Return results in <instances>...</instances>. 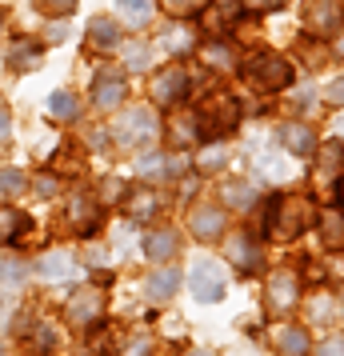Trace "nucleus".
Wrapping results in <instances>:
<instances>
[{"label":"nucleus","instance_id":"58836bf2","mask_svg":"<svg viewBox=\"0 0 344 356\" xmlns=\"http://www.w3.org/2000/svg\"><path fill=\"white\" fill-rule=\"evenodd\" d=\"M8 136H13V113H8V104L0 100V145H8Z\"/></svg>","mask_w":344,"mask_h":356},{"label":"nucleus","instance_id":"72a5a7b5","mask_svg":"<svg viewBox=\"0 0 344 356\" xmlns=\"http://www.w3.org/2000/svg\"><path fill=\"white\" fill-rule=\"evenodd\" d=\"M164 49H168V52H193V33H188V29L168 33V36H164Z\"/></svg>","mask_w":344,"mask_h":356},{"label":"nucleus","instance_id":"dca6fc26","mask_svg":"<svg viewBox=\"0 0 344 356\" xmlns=\"http://www.w3.org/2000/svg\"><path fill=\"white\" fill-rule=\"evenodd\" d=\"M161 209H164L161 196L152 193L148 184H136V188L124 193V212H129V220H140V225H145L152 216H161Z\"/></svg>","mask_w":344,"mask_h":356},{"label":"nucleus","instance_id":"de8ad7c7","mask_svg":"<svg viewBox=\"0 0 344 356\" xmlns=\"http://www.w3.org/2000/svg\"><path fill=\"white\" fill-rule=\"evenodd\" d=\"M188 356H213V353H204V348H193V353H188Z\"/></svg>","mask_w":344,"mask_h":356},{"label":"nucleus","instance_id":"6ab92c4d","mask_svg":"<svg viewBox=\"0 0 344 356\" xmlns=\"http://www.w3.org/2000/svg\"><path fill=\"white\" fill-rule=\"evenodd\" d=\"M277 140L288 148L293 156H312V152H316V136H312V129H309V124H296V120L280 124V129H277Z\"/></svg>","mask_w":344,"mask_h":356},{"label":"nucleus","instance_id":"0eeeda50","mask_svg":"<svg viewBox=\"0 0 344 356\" xmlns=\"http://www.w3.org/2000/svg\"><path fill=\"white\" fill-rule=\"evenodd\" d=\"M92 108L97 113H116V108H124V100H129V81H124V72H116V68H100L97 76H92Z\"/></svg>","mask_w":344,"mask_h":356},{"label":"nucleus","instance_id":"6e6552de","mask_svg":"<svg viewBox=\"0 0 344 356\" xmlns=\"http://www.w3.org/2000/svg\"><path fill=\"white\" fill-rule=\"evenodd\" d=\"M264 300H268V312L272 316H288L296 305H300V276L293 268H277L264 284Z\"/></svg>","mask_w":344,"mask_h":356},{"label":"nucleus","instance_id":"c9c22d12","mask_svg":"<svg viewBox=\"0 0 344 356\" xmlns=\"http://www.w3.org/2000/svg\"><path fill=\"white\" fill-rule=\"evenodd\" d=\"M325 232H328V236H325L328 244H344V225L336 220V212H328V216H325Z\"/></svg>","mask_w":344,"mask_h":356},{"label":"nucleus","instance_id":"8fccbe9b","mask_svg":"<svg viewBox=\"0 0 344 356\" xmlns=\"http://www.w3.org/2000/svg\"><path fill=\"white\" fill-rule=\"evenodd\" d=\"M341 209H344V184H341Z\"/></svg>","mask_w":344,"mask_h":356},{"label":"nucleus","instance_id":"4be33fe9","mask_svg":"<svg viewBox=\"0 0 344 356\" xmlns=\"http://www.w3.org/2000/svg\"><path fill=\"white\" fill-rule=\"evenodd\" d=\"M181 289V268H156V273H148L145 280V292H148V300H168L172 292Z\"/></svg>","mask_w":344,"mask_h":356},{"label":"nucleus","instance_id":"a211bd4d","mask_svg":"<svg viewBox=\"0 0 344 356\" xmlns=\"http://www.w3.org/2000/svg\"><path fill=\"white\" fill-rule=\"evenodd\" d=\"M184 168H188V164H184L181 156H164V152H148V156H140V161H136V172H140L145 180L184 177Z\"/></svg>","mask_w":344,"mask_h":356},{"label":"nucleus","instance_id":"3c124183","mask_svg":"<svg viewBox=\"0 0 344 356\" xmlns=\"http://www.w3.org/2000/svg\"><path fill=\"white\" fill-rule=\"evenodd\" d=\"M336 132H344V120H341V124H336Z\"/></svg>","mask_w":344,"mask_h":356},{"label":"nucleus","instance_id":"7c9ffc66","mask_svg":"<svg viewBox=\"0 0 344 356\" xmlns=\"http://www.w3.org/2000/svg\"><path fill=\"white\" fill-rule=\"evenodd\" d=\"M172 145L184 148V145H193V140H200V124H197V113H188V116H177L172 124Z\"/></svg>","mask_w":344,"mask_h":356},{"label":"nucleus","instance_id":"9b49d317","mask_svg":"<svg viewBox=\"0 0 344 356\" xmlns=\"http://www.w3.org/2000/svg\"><path fill=\"white\" fill-rule=\"evenodd\" d=\"M44 49H49V44L36 40V36H13L8 49H4V65L24 76V72H33V68L44 60Z\"/></svg>","mask_w":344,"mask_h":356},{"label":"nucleus","instance_id":"f257e3e1","mask_svg":"<svg viewBox=\"0 0 344 356\" xmlns=\"http://www.w3.org/2000/svg\"><path fill=\"white\" fill-rule=\"evenodd\" d=\"M161 116H156V108H148V104H136V108H120L113 120V129H108V136H113L116 145L124 148H145L152 145V140H161Z\"/></svg>","mask_w":344,"mask_h":356},{"label":"nucleus","instance_id":"bb28decb","mask_svg":"<svg viewBox=\"0 0 344 356\" xmlns=\"http://www.w3.org/2000/svg\"><path fill=\"white\" fill-rule=\"evenodd\" d=\"M116 13H120V24H129V29H145L148 20H152V0H116Z\"/></svg>","mask_w":344,"mask_h":356},{"label":"nucleus","instance_id":"e433bc0d","mask_svg":"<svg viewBox=\"0 0 344 356\" xmlns=\"http://www.w3.org/2000/svg\"><path fill=\"white\" fill-rule=\"evenodd\" d=\"M240 4H245V13H277L284 0H240Z\"/></svg>","mask_w":344,"mask_h":356},{"label":"nucleus","instance_id":"c756f323","mask_svg":"<svg viewBox=\"0 0 344 356\" xmlns=\"http://www.w3.org/2000/svg\"><path fill=\"white\" fill-rule=\"evenodd\" d=\"M20 193H28V177L20 168H0V200H20Z\"/></svg>","mask_w":344,"mask_h":356},{"label":"nucleus","instance_id":"7ed1b4c3","mask_svg":"<svg viewBox=\"0 0 344 356\" xmlns=\"http://www.w3.org/2000/svg\"><path fill=\"white\" fill-rule=\"evenodd\" d=\"M60 216H65V228L72 232V236H97L100 225H104V204H100L97 193H84V188H76V193L65 196V204H60Z\"/></svg>","mask_w":344,"mask_h":356},{"label":"nucleus","instance_id":"79ce46f5","mask_svg":"<svg viewBox=\"0 0 344 356\" xmlns=\"http://www.w3.org/2000/svg\"><path fill=\"white\" fill-rule=\"evenodd\" d=\"M216 164H224V152L220 148H204L200 152V168H216Z\"/></svg>","mask_w":344,"mask_h":356},{"label":"nucleus","instance_id":"864d4df0","mask_svg":"<svg viewBox=\"0 0 344 356\" xmlns=\"http://www.w3.org/2000/svg\"><path fill=\"white\" fill-rule=\"evenodd\" d=\"M0 356H4V344H0Z\"/></svg>","mask_w":344,"mask_h":356},{"label":"nucleus","instance_id":"ddd939ff","mask_svg":"<svg viewBox=\"0 0 344 356\" xmlns=\"http://www.w3.org/2000/svg\"><path fill=\"white\" fill-rule=\"evenodd\" d=\"M224 257L232 260V268H236L240 276L261 273V264H264L261 244L252 241V236H245V232H236V236H229V241H224Z\"/></svg>","mask_w":344,"mask_h":356},{"label":"nucleus","instance_id":"c03bdc74","mask_svg":"<svg viewBox=\"0 0 344 356\" xmlns=\"http://www.w3.org/2000/svg\"><path fill=\"white\" fill-rule=\"evenodd\" d=\"M328 100L332 104H344V76H336V81L328 84Z\"/></svg>","mask_w":344,"mask_h":356},{"label":"nucleus","instance_id":"20e7f679","mask_svg":"<svg viewBox=\"0 0 344 356\" xmlns=\"http://www.w3.org/2000/svg\"><path fill=\"white\" fill-rule=\"evenodd\" d=\"M197 124H200V136H229L236 124H240V100L232 92H208L200 100L197 108Z\"/></svg>","mask_w":344,"mask_h":356},{"label":"nucleus","instance_id":"9d476101","mask_svg":"<svg viewBox=\"0 0 344 356\" xmlns=\"http://www.w3.org/2000/svg\"><path fill=\"white\" fill-rule=\"evenodd\" d=\"M65 316H68L72 328H92V324L104 316V296H100L97 289L72 292V296H68V305H65Z\"/></svg>","mask_w":344,"mask_h":356},{"label":"nucleus","instance_id":"f03ea898","mask_svg":"<svg viewBox=\"0 0 344 356\" xmlns=\"http://www.w3.org/2000/svg\"><path fill=\"white\" fill-rule=\"evenodd\" d=\"M316 220V209H312L309 196H284L272 204V216H268V236L272 241H296L304 236L309 225Z\"/></svg>","mask_w":344,"mask_h":356},{"label":"nucleus","instance_id":"a18cd8bd","mask_svg":"<svg viewBox=\"0 0 344 356\" xmlns=\"http://www.w3.org/2000/svg\"><path fill=\"white\" fill-rule=\"evenodd\" d=\"M204 56H208V65H220V68L229 65V52H224V44H216V49H208Z\"/></svg>","mask_w":344,"mask_h":356},{"label":"nucleus","instance_id":"aec40b11","mask_svg":"<svg viewBox=\"0 0 344 356\" xmlns=\"http://www.w3.org/2000/svg\"><path fill=\"white\" fill-rule=\"evenodd\" d=\"M148 260H172L177 257V248H181V236L172 232V228H156V232H148L145 241H140Z\"/></svg>","mask_w":344,"mask_h":356},{"label":"nucleus","instance_id":"2f4dec72","mask_svg":"<svg viewBox=\"0 0 344 356\" xmlns=\"http://www.w3.org/2000/svg\"><path fill=\"white\" fill-rule=\"evenodd\" d=\"M76 4H81V0H36V8H40L49 20H68L72 13H76Z\"/></svg>","mask_w":344,"mask_h":356},{"label":"nucleus","instance_id":"f8f14e48","mask_svg":"<svg viewBox=\"0 0 344 356\" xmlns=\"http://www.w3.org/2000/svg\"><path fill=\"white\" fill-rule=\"evenodd\" d=\"M341 20H344L341 0H304V24H309V33L332 36L341 29Z\"/></svg>","mask_w":344,"mask_h":356},{"label":"nucleus","instance_id":"473e14b6","mask_svg":"<svg viewBox=\"0 0 344 356\" xmlns=\"http://www.w3.org/2000/svg\"><path fill=\"white\" fill-rule=\"evenodd\" d=\"M33 193L40 196V200H52V196L60 193V180H56V168H49V172H40V177L33 180Z\"/></svg>","mask_w":344,"mask_h":356},{"label":"nucleus","instance_id":"393cba45","mask_svg":"<svg viewBox=\"0 0 344 356\" xmlns=\"http://www.w3.org/2000/svg\"><path fill=\"white\" fill-rule=\"evenodd\" d=\"M220 204H229V209H252L256 204V188L248 184V180H229V184H220Z\"/></svg>","mask_w":344,"mask_h":356},{"label":"nucleus","instance_id":"f704fd0d","mask_svg":"<svg viewBox=\"0 0 344 356\" xmlns=\"http://www.w3.org/2000/svg\"><path fill=\"white\" fill-rule=\"evenodd\" d=\"M124 49V44H120ZM124 65L132 68V72H145L148 68V44H140V49H124Z\"/></svg>","mask_w":344,"mask_h":356},{"label":"nucleus","instance_id":"412c9836","mask_svg":"<svg viewBox=\"0 0 344 356\" xmlns=\"http://www.w3.org/2000/svg\"><path fill=\"white\" fill-rule=\"evenodd\" d=\"M341 168H344V148L336 145V140L316 148V180H320L325 188H328L336 177H341Z\"/></svg>","mask_w":344,"mask_h":356},{"label":"nucleus","instance_id":"ea45409f","mask_svg":"<svg viewBox=\"0 0 344 356\" xmlns=\"http://www.w3.org/2000/svg\"><path fill=\"white\" fill-rule=\"evenodd\" d=\"M316 356H344V337H328Z\"/></svg>","mask_w":344,"mask_h":356},{"label":"nucleus","instance_id":"4c0bfd02","mask_svg":"<svg viewBox=\"0 0 344 356\" xmlns=\"http://www.w3.org/2000/svg\"><path fill=\"white\" fill-rule=\"evenodd\" d=\"M52 344H56V332H52L49 324H36V348H40V353H49Z\"/></svg>","mask_w":344,"mask_h":356},{"label":"nucleus","instance_id":"37998d69","mask_svg":"<svg viewBox=\"0 0 344 356\" xmlns=\"http://www.w3.org/2000/svg\"><path fill=\"white\" fill-rule=\"evenodd\" d=\"M148 353H152V344H148V337H136V340H132V344H129V348H124L120 356H148Z\"/></svg>","mask_w":344,"mask_h":356},{"label":"nucleus","instance_id":"cd10ccee","mask_svg":"<svg viewBox=\"0 0 344 356\" xmlns=\"http://www.w3.org/2000/svg\"><path fill=\"white\" fill-rule=\"evenodd\" d=\"M28 276V264L17 252H0V289H20Z\"/></svg>","mask_w":344,"mask_h":356},{"label":"nucleus","instance_id":"b1692460","mask_svg":"<svg viewBox=\"0 0 344 356\" xmlns=\"http://www.w3.org/2000/svg\"><path fill=\"white\" fill-rule=\"evenodd\" d=\"M72 252H65V248H52V252H44V257L36 260V273L44 276V280H68L72 276Z\"/></svg>","mask_w":344,"mask_h":356},{"label":"nucleus","instance_id":"5701e85b","mask_svg":"<svg viewBox=\"0 0 344 356\" xmlns=\"http://www.w3.org/2000/svg\"><path fill=\"white\" fill-rule=\"evenodd\" d=\"M272 344H277V353H284V356H309V328L284 324V328L272 332Z\"/></svg>","mask_w":344,"mask_h":356},{"label":"nucleus","instance_id":"2eb2a0df","mask_svg":"<svg viewBox=\"0 0 344 356\" xmlns=\"http://www.w3.org/2000/svg\"><path fill=\"white\" fill-rule=\"evenodd\" d=\"M224 228H229V216L220 204H197L193 216H188V232L197 236V241H216V236H224Z\"/></svg>","mask_w":344,"mask_h":356},{"label":"nucleus","instance_id":"39448f33","mask_svg":"<svg viewBox=\"0 0 344 356\" xmlns=\"http://www.w3.org/2000/svg\"><path fill=\"white\" fill-rule=\"evenodd\" d=\"M240 72L261 92H284L293 84V65L284 56H277V52H252L245 65H240Z\"/></svg>","mask_w":344,"mask_h":356},{"label":"nucleus","instance_id":"423d86ee","mask_svg":"<svg viewBox=\"0 0 344 356\" xmlns=\"http://www.w3.org/2000/svg\"><path fill=\"white\" fill-rule=\"evenodd\" d=\"M188 88H193V76H188L181 65H168V68H161L156 76H148V100H152L156 108H177V104L188 97Z\"/></svg>","mask_w":344,"mask_h":356},{"label":"nucleus","instance_id":"1a4fd4ad","mask_svg":"<svg viewBox=\"0 0 344 356\" xmlns=\"http://www.w3.org/2000/svg\"><path fill=\"white\" fill-rule=\"evenodd\" d=\"M188 289H193V296H197L200 305H216V300H224V273H220V264H213V260H197L193 273H188Z\"/></svg>","mask_w":344,"mask_h":356},{"label":"nucleus","instance_id":"603ef678","mask_svg":"<svg viewBox=\"0 0 344 356\" xmlns=\"http://www.w3.org/2000/svg\"><path fill=\"white\" fill-rule=\"evenodd\" d=\"M336 49H341V52H344V36H341V44H336Z\"/></svg>","mask_w":344,"mask_h":356},{"label":"nucleus","instance_id":"f3484780","mask_svg":"<svg viewBox=\"0 0 344 356\" xmlns=\"http://www.w3.org/2000/svg\"><path fill=\"white\" fill-rule=\"evenodd\" d=\"M81 97L72 92V88H56V92H49V100H44V113H49V120H56V124H76L81 120Z\"/></svg>","mask_w":344,"mask_h":356},{"label":"nucleus","instance_id":"49530a36","mask_svg":"<svg viewBox=\"0 0 344 356\" xmlns=\"http://www.w3.org/2000/svg\"><path fill=\"white\" fill-rule=\"evenodd\" d=\"M104 145H108V132H104V129H92V132H88V148H97V152H100Z\"/></svg>","mask_w":344,"mask_h":356},{"label":"nucleus","instance_id":"4468645a","mask_svg":"<svg viewBox=\"0 0 344 356\" xmlns=\"http://www.w3.org/2000/svg\"><path fill=\"white\" fill-rule=\"evenodd\" d=\"M84 44L100 56H108V52H120V20L116 17H92L88 20V29H84Z\"/></svg>","mask_w":344,"mask_h":356},{"label":"nucleus","instance_id":"a19ab883","mask_svg":"<svg viewBox=\"0 0 344 356\" xmlns=\"http://www.w3.org/2000/svg\"><path fill=\"white\" fill-rule=\"evenodd\" d=\"M68 36V24L65 20H49V33H44V44H52V40H65Z\"/></svg>","mask_w":344,"mask_h":356},{"label":"nucleus","instance_id":"09e8293b","mask_svg":"<svg viewBox=\"0 0 344 356\" xmlns=\"http://www.w3.org/2000/svg\"><path fill=\"white\" fill-rule=\"evenodd\" d=\"M0 33H4V8H0Z\"/></svg>","mask_w":344,"mask_h":356},{"label":"nucleus","instance_id":"a878e982","mask_svg":"<svg viewBox=\"0 0 344 356\" xmlns=\"http://www.w3.org/2000/svg\"><path fill=\"white\" fill-rule=\"evenodd\" d=\"M24 228H28V216L17 204H0V244H17Z\"/></svg>","mask_w":344,"mask_h":356},{"label":"nucleus","instance_id":"c85d7f7f","mask_svg":"<svg viewBox=\"0 0 344 356\" xmlns=\"http://www.w3.org/2000/svg\"><path fill=\"white\" fill-rule=\"evenodd\" d=\"M156 4H161L164 17L193 20V17H200V13H208V4H213V0H156Z\"/></svg>","mask_w":344,"mask_h":356}]
</instances>
